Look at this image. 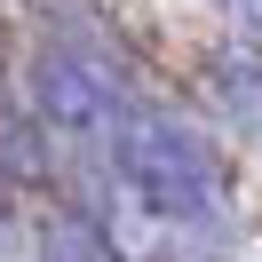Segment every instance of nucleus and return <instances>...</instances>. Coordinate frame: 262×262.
<instances>
[{"instance_id":"1","label":"nucleus","mask_w":262,"mask_h":262,"mask_svg":"<svg viewBox=\"0 0 262 262\" xmlns=\"http://www.w3.org/2000/svg\"><path fill=\"white\" fill-rule=\"evenodd\" d=\"M112 167L127 183V199L151 214V223H214L230 199L223 159L199 127H183L175 112H151V103H127L112 127Z\"/></svg>"},{"instance_id":"3","label":"nucleus","mask_w":262,"mask_h":262,"mask_svg":"<svg viewBox=\"0 0 262 262\" xmlns=\"http://www.w3.org/2000/svg\"><path fill=\"white\" fill-rule=\"evenodd\" d=\"M207 88H214V112L230 127L262 135V48H223L207 64Z\"/></svg>"},{"instance_id":"5","label":"nucleus","mask_w":262,"mask_h":262,"mask_svg":"<svg viewBox=\"0 0 262 262\" xmlns=\"http://www.w3.org/2000/svg\"><path fill=\"white\" fill-rule=\"evenodd\" d=\"M48 262H127V254H119L88 214H56L48 223Z\"/></svg>"},{"instance_id":"6","label":"nucleus","mask_w":262,"mask_h":262,"mask_svg":"<svg viewBox=\"0 0 262 262\" xmlns=\"http://www.w3.org/2000/svg\"><path fill=\"white\" fill-rule=\"evenodd\" d=\"M230 32H238V48H262V0H223Z\"/></svg>"},{"instance_id":"4","label":"nucleus","mask_w":262,"mask_h":262,"mask_svg":"<svg viewBox=\"0 0 262 262\" xmlns=\"http://www.w3.org/2000/svg\"><path fill=\"white\" fill-rule=\"evenodd\" d=\"M0 175H16V183L48 175V135H40V119L16 112V103H0Z\"/></svg>"},{"instance_id":"2","label":"nucleus","mask_w":262,"mask_h":262,"mask_svg":"<svg viewBox=\"0 0 262 262\" xmlns=\"http://www.w3.org/2000/svg\"><path fill=\"white\" fill-rule=\"evenodd\" d=\"M32 112L48 119L56 135H96V143H112L127 96H119V80L96 64V56H80V48H40L32 56Z\"/></svg>"}]
</instances>
